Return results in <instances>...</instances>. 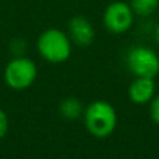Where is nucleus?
Wrapping results in <instances>:
<instances>
[{"label": "nucleus", "instance_id": "nucleus-1", "mask_svg": "<svg viewBox=\"0 0 159 159\" xmlns=\"http://www.w3.org/2000/svg\"><path fill=\"white\" fill-rule=\"evenodd\" d=\"M84 124L89 134L96 138L110 135L117 124L116 110L109 102L95 101L84 109Z\"/></svg>", "mask_w": 159, "mask_h": 159}, {"label": "nucleus", "instance_id": "nucleus-2", "mask_svg": "<svg viewBox=\"0 0 159 159\" xmlns=\"http://www.w3.org/2000/svg\"><path fill=\"white\" fill-rule=\"evenodd\" d=\"M71 39L57 28H49L39 35L36 48L42 59L49 63H63L71 55Z\"/></svg>", "mask_w": 159, "mask_h": 159}, {"label": "nucleus", "instance_id": "nucleus-3", "mask_svg": "<svg viewBox=\"0 0 159 159\" xmlns=\"http://www.w3.org/2000/svg\"><path fill=\"white\" fill-rule=\"evenodd\" d=\"M38 75V67L35 61L25 56H17L11 59L4 69V81L10 88L17 91L30 88Z\"/></svg>", "mask_w": 159, "mask_h": 159}, {"label": "nucleus", "instance_id": "nucleus-4", "mask_svg": "<svg viewBox=\"0 0 159 159\" xmlns=\"http://www.w3.org/2000/svg\"><path fill=\"white\" fill-rule=\"evenodd\" d=\"M126 64L135 77L155 78L159 73V56L147 46L131 48L127 53Z\"/></svg>", "mask_w": 159, "mask_h": 159}, {"label": "nucleus", "instance_id": "nucleus-5", "mask_svg": "<svg viewBox=\"0 0 159 159\" xmlns=\"http://www.w3.org/2000/svg\"><path fill=\"white\" fill-rule=\"evenodd\" d=\"M134 11L124 2H113L103 13V24L112 34H123L131 28L134 22Z\"/></svg>", "mask_w": 159, "mask_h": 159}, {"label": "nucleus", "instance_id": "nucleus-6", "mask_svg": "<svg viewBox=\"0 0 159 159\" xmlns=\"http://www.w3.org/2000/svg\"><path fill=\"white\" fill-rule=\"evenodd\" d=\"M69 36L77 46H89L95 38V30L88 18L75 16L69 21Z\"/></svg>", "mask_w": 159, "mask_h": 159}, {"label": "nucleus", "instance_id": "nucleus-7", "mask_svg": "<svg viewBox=\"0 0 159 159\" xmlns=\"http://www.w3.org/2000/svg\"><path fill=\"white\" fill-rule=\"evenodd\" d=\"M155 96V82L154 78L135 77L129 88V98L133 103L144 105L151 102Z\"/></svg>", "mask_w": 159, "mask_h": 159}, {"label": "nucleus", "instance_id": "nucleus-8", "mask_svg": "<svg viewBox=\"0 0 159 159\" xmlns=\"http://www.w3.org/2000/svg\"><path fill=\"white\" fill-rule=\"evenodd\" d=\"M60 115L67 120H77L81 115H84V109H82V103L75 98H66L61 101L60 106Z\"/></svg>", "mask_w": 159, "mask_h": 159}, {"label": "nucleus", "instance_id": "nucleus-9", "mask_svg": "<svg viewBox=\"0 0 159 159\" xmlns=\"http://www.w3.org/2000/svg\"><path fill=\"white\" fill-rule=\"evenodd\" d=\"M130 7L135 16L148 17L154 14L159 7V0H131Z\"/></svg>", "mask_w": 159, "mask_h": 159}, {"label": "nucleus", "instance_id": "nucleus-10", "mask_svg": "<svg viewBox=\"0 0 159 159\" xmlns=\"http://www.w3.org/2000/svg\"><path fill=\"white\" fill-rule=\"evenodd\" d=\"M149 115L155 124L159 126V93L155 95L151 99V105H149Z\"/></svg>", "mask_w": 159, "mask_h": 159}, {"label": "nucleus", "instance_id": "nucleus-11", "mask_svg": "<svg viewBox=\"0 0 159 159\" xmlns=\"http://www.w3.org/2000/svg\"><path fill=\"white\" fill-rule=\"evenodd\" d=\"M7 130H8V117L4 110L0 109V140L6 135Z\"/></svg>", "mask_w": 159, "mask_h": 159}, {"label": "nucleus", "instance_id": "nucleus-12", "mask_svg": "<svg viewBox=\"0 0 159 159\" xmlns=\"http://www.w3.org/2000/svg\"><path fill=\"white\" fill-rule=\"evenodd\" d=\"M11 52H18V50H24L25 49V42H22L21 39H14L13 42H11Z\"/></svg>", "mask_w": 159, "mask_h": 159}, {"label": "nucleus", "instance_id": "nucleus-13", "mask_svg": "<svg viewBox=\"0 0 159 159\" xmlns=\"http://www.w3.org/2000/svg\"><path fill=\"white\" fill-rule=\"evenodd\" d=\"M155 39H157V42L159 43V25L157 27V30H155Z\"/></svg>", "mask_w": 159, "mask_h": 159}]
</instances>
